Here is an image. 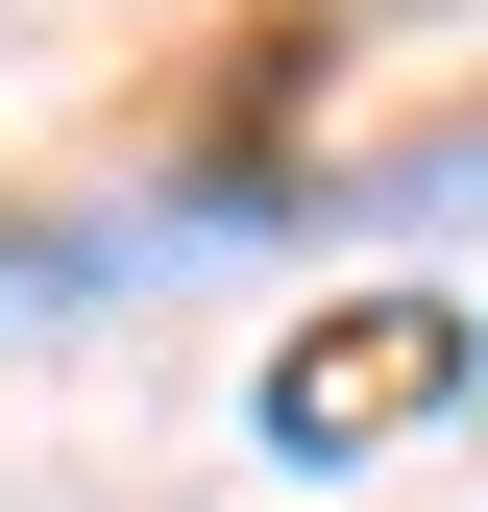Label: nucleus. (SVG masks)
<instances>
[{"instance_id": "f257e3e1", "label": "nucleus", "mask_w": 488, "mask_h": 512, "mask_svg": "<svg viewBox=\"0 0 488 512\" xmlns=\"http://www.w3.org/2000/svg\"><path fill=\"white\" fill-rule=\"evenodd\" d=\"M440 391H488V317H464V293H366V317H318L244 415H269V464H366V439H415Z\"/></svg>"}]
</instances>
